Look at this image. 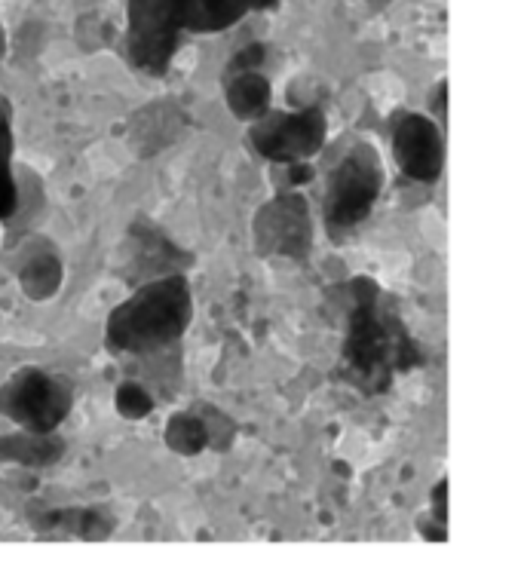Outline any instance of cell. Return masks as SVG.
<instances>
[{
    "label": "cell",
    "instance_id": "30bf717a",
    "mask_svg": "<svg viewBox=\"0 0 524 582\" xmlns=\"http://www.w3.org/2000/svg\"><path fill=\"white\" fill-rule=\"evenodd\" d=\"M31 527L40 533L77 540H105L114 533L117 518L102 506H62V509H31Z\"/></svg>",
    "mask_w": 524,
    "mask_h": 582
},
{
    "label": "cell",
    "instance_id": "7402d4cb",
    "mask_svg": "<svg viewBox=\"0 0 524 582\" xmlns=\"http://www.w3.org/2000/svg\"><path fill=\"white\" fill-rule=\"evenodd\" d=\"M4 50H7V40H4V31H0V56H4Z\"/></svg>",
    "mask_w": 524,
    "mask_h": 582
},
{
    "label": "cell",
    "instance_id": "5b68a950",
    "mask_svg": "<svg viewBox=\"0 0 524 582\" xmlns=\"http://www.w3.org/2000/svg\"><path fill=\"white\" fill-rule=\"evenodd\" d=\"M74 408V383L37 365L13 371L0 383V417L28 432H56Z\"/></svg>",
    "mask_w": 524,
    "mask_h": 582
},
{
    "label": "cell",
    "instance_id": "ffe728a7",
    "mask_svg": "<svg viewBox=\"0 0 524 582\" xmlns=\"http://www.w3.org/2000/svg\"><path fill=\"white\" fill-rule=\"evenodd\" d=\"M417 533L430 543H445L448 540V524H439V521L423 515V518H417Z\"/></svg>",
    "mask_w": 524,
    "mask_h": 582
},
{
    "label": "cell",
    "instance_id": "9a60e30c",
    "mask_svg": "<svg viewBox=\"0 0 524 582\" xmlns=\"http://www.w3.org/2000/svg\"><path fill=\"white\" fill-rule=\"evenodd\" d=\"M154 396L141 386L138 380H123L117 386V393H114V408L120 417L126 420H141V417H148L154 411Z\"/></svg>",
    "mask_w": 524,
    "mask_h": 582
},
{
    "label": "cell",
    "instance_id": "5bb4252c",
    "mask_svg": "<svg viewBox=\"0 0 524 582\" xmlns=\"http://www.w3.org/2000/svg\"><path fill=\"white\" fill-rule=\"evenodd\" d=\"M166 445L169 451L181 454V457H197L203 451H209V429L200 411H181L172 414L166 423Z\"/></svg>",
    "mask_w": 524,
    "mask_h": 582
},
{
    "label": "cell",
    "instance_id": "6da1fadb",
    "mask_svg": "<svg viewBox=\"0 0 524 582\" xmlns=\"http://www.w3.org/2000/svg\"><path fill=\"white\" fill-rule=\"evenodd\" d=\"M325 307L344 328L335 374L362 396L387 393L396 377L426 362V353L411 337L396 304L371 276H353L331 285Z\"/></svg>",
    "mask_w": 524,
    "mask_h": 582
},
{
    "label": "cell",
    "instance_id": "d6986e66",
    "mask_svg": "<svg viewBox=\"0 0 524 582\" xmlns=\"http://www.w3.org/2000/svg\"><path fill=\"white\" fill-rule=\"evenodd\" d=\"M433 521L439 524H448V478H439L436 481V488H433Z\"/></svg>",
    "mask_w": 524,
    "mask_h": 582
},
{
    "label": "cell",
    "instance_id": "7c38bea8",
    "mask_svg": "<svg viewBox=\"0 0 524 582\" xmlns=\"http://www.w3.org/2000/svg\"><path fill=\"white\" fill-rule=\"evenodd\" d=\"M65 442L56 432H28L19 429L0 439V463H22V466H50L62 460Z\"/></svg>",
    "mask_w": 524,
    "mask_h": 582
},
{
    "label": "cell",
    "instance_id": "ac0fdd59",
    "mask_svg": "<svg viewBox=\"0 0 524 582\" xmlns=\"http://www.w3.org/2000/svg\"><path fill=\"white\" fill-rule=\"evenodd\" d=\"M19 212V184L13 166H0V221H7Z\"/></svg>",
    "mask_w": 524,
    "mask_h": 582
},
{
    "label": "cell",
    "instance_id": "3957f363",
    "mask_svg": "<svg viewBox=\"0 0 524 582\" xmlns=\"http://www.w3.org/2000/svg\"><path fill=\"white\" fill-rule=\"evenodd\" d=\"M194 319V291L184 273L141 282L105 322V347L114 356H154L178 344Z\"/></svg>",
    "mask_w": 524,
    "mask_h": 582
},
{
    "label": "cell",
    "instance_id": "52a82bcc",
    "mask_svg": "<svg viewBox=\"0 0 524 582\" xmlns=\"http://www.w3.org/2000/svg\"><path fill=\"white\" fill-rule=\"evenodd\" d=\"M252 242L261 258L304 261L313 249L310 206L298 193H276L252 218Z\"/></svg>",
    "mask_w": 524,
    "mask_h": 582
},
{
    "label": "cell",
    "instance_id": "8992f818",
    "mask_svg": "<svg viewBox=\"0 0 524 582\" xmlns=\"http://www.w3.org/2000/svg\"><path fill=\"white\" fill-rule=\"evenodd\" d=\"M325 111L319 105H304L298 111H267L252 120L249 144L252 151L270 163L292 166L316 157L325 144Z\"/></svg>",
    "mask_w": 524,
    "mask_h": 582
},
{
    "label": "cell",
    "instance_id": "e0dca14e",
    "mask_svg": "<svg viewBox=\"0 0 524 582\" xmlns=\"http://www.w3.org/2000/svg\"><path fill=\"white\" fill-rule=\"evenodd\" d=\"M13 105L7 95H0V166H13Z\"/></svg>",
    "mask_w": 524,
    "mask_h": 582
},
{
    "label": "cell",
    "instance_id": "8fae6325",
    "mask_svg": "<svg viewBox=\"0 0 524 582\" xmlns=\"http://www.w3.org/2000/svg\"><path fill=\"white\" fill-rule=\"evenodd\" d=\"M224 102L230 114L243 123H252L270 111L273 89L261 68H227L224 71Z\"/></svg>",
    "mask_w": 524,
    "mask_h": 582
},
{
    "label": "cell",
    "instance_id": "9c48e42d",
    "mask_svg": "<svg viewBox=\"0 0 524 582\" xmlns=\"http://www.w3.org/2000/svg\"><path fill=\"white\" fill-rule=\"evenodd\" d=\"M194 258H190L181 246L154 224L148 221H135L129 224V233H126V242L120 249V276L123 282H151V279H160V276H169V273H184Z\"/></svg>",
    "mask_w": 524,
    "mask_h": 582
},
{
    "label": "cell",
    "instance_id": "ba28073f",
    "mask_svg": "<svg viewBox=\"0 0 524 582\" xmlns=\"http://www.w3.org/2000/svg\"><path fill=\"white\" fill-rule=\"evenodd\" d=\"M393 157L405 178L436 184L445 169V132L426 114L399 111L390 123Z\"/></svg>",
    "mask_w": 524,
    "mask_h": 582
},
{
    "label": "cell",
    "instance_id": "2e32d148",
    "mask_svg": "<svg viewBox=\"0 0 524 582\" xmlns=\"http://www.w3.org/2000/svg\"><path fill=\"white\" fill-rule=\"evenodd\" d=\"M197 411L203 414L206 429H209V448H212V451H224V448L233 442V432H236L233 420H230V417H224V414H221L218 408H212V405L197 408Z\"/></svg>",
    "mask_w": 524,
    "mask_h": 582
},
{
    "label": "cell",
    "instance_id": "7a4b0ae2",
    "mask_svg": "<svg viewBox=\"0 0 524 582\" xmlns=\"http://www.w3.org/2000/svg\"><path fill=\"white\" fill-rule=\"evenodd\" d=\"M276 0H129L126 56L145 74H166L181 31L212 34Z\"/></svg>",
    "mask_w": 524,
    "mask_h": 582
},
{
    "label": "cell",
    "instance_id": "277c9868",
    "mask_svg": "<svg viewBox=\"0 0 524 582\" xmlns=\"http://www.w3.org/2000/svg\"><path fill=\"white\" fill-rule=\"evenodd\" d=\"M380 190H384V160L368 141H356L328 175L322 197V221L328 236L344 239L353 233L371 215Z\"/></svg>",
    "mask_w": 524,
    "mask_h": 582
},
{
    "label": "cell",
    "instance_id": "44dd1931",
    "mask_svg": "<svg viewBox=\"0 0 524 582\" xmlns=\"http://www.w3.org/2000/svg\"><path fill=\"white\" fill-rule=\"evenodd\" d=\"M445 95H448V83L442 80L436 86V95H433V114L439 117V126L445 129Z\"/></svg>",
    "mask_w": 524,
    "mask_h": 582
},
{
    "label": "cell",
    "instance_id": "4fadbf2b",
    "mask_svg": "<svg viewBox=\"0 0 524 582\" xmlns=\"http://www.w3.org/2000/svg\"><path fill=\"white\" fill-rule=\"evenodd\" d=\"M19 285L25 291V298L31 301H50L56 291L62 288V261L53 249L37 252L19 267Z\"/></svg>",
    "mask_w": 524,
    "mask_h": 582
}]
</instances>
